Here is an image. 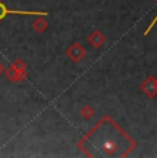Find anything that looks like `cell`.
<instances>
[{
    "label": "cell",
    "instance_id": "cell-2",
    "mask_svg": "<svg viewBox=\"0 0 157 158\" xmlns=\"http://www.w3.org/2000/svg\"><path fill=\"white\" fill-rule=\"evenodd\" d=\"M156 21H157V17H156V19H155V21H153V22H152V23H150L149 29H147V30H146V32H145V35H147V32H149V30H150V29H152V28H153V25H155V22H156Z\"/></svg>",
    "mask_w": 157,
    "mask_h": 158
},
{
    "label": "cell",
    "instance_id": "cell-1",
    "mask_svg": "<svg viewBox=\"0 0 157 158\" xmlns=\"http://www.w3.org/2000/svg\"><path fill=\"white\" fill-rule=\"evenodd\" d=\"M7 14H22V15H47V13H43V11H11L7 10L4 4L0 3V19L6 17Z\"/></svg>",
    "mask_w": 157,
    "mask_h": 158
}]
</instances>
